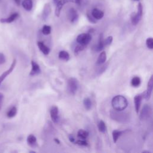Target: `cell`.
<instances>
[{
	"instance_id": "obj_1",
	"label": "cell",
	"mask_w": 153,
	"mask_h": 153,
	"mask_svg": "<svg viewBox=\"0 0 153 153\" xmlns=\"http://www.w3.org/2000/svg\"><path fill=\"white\" fill-rule=\"evenodd\" d=\"M111 105L114 110L122 111L127 107L128 101L124 96L122 95H117L112 98Z\"/></svg>"
},
{
	"instance_id": "obj_2",
	"label": "cell",
	"mask_w": 153,
	"mask_h": 153,
	"mask_svg": "<svg viewBox=\"0 0 153 153\" xmlns=\"http://www.w3.org/2000/svg\"><path fill=\"white\" fill-rule=\"evenodd\" d=\"M84 0H59V2L56 4V7L55 9V15L57 17H59L60 14V11L63 8V7L69 2H73L75 4H77L81 5L82 4Z\"/></svg>"
},
{
	"instance_id": "obj_3",
	"label": "cell",
	"mask_w": 153,
	"mask_h": 153,
	"mask_svg": "<svg viewBox=\"0 0 153 153\" xmlns=\"http://www.w3.org/2000/svg\"><path fill=\"white\" fill-rule=\"evenodd\" d=\"M143 14V7L141 3L137 4V11L136 13H133L131 16V21L133 25H136L140 20Z\"/></svg>"
},
{
	"instance_id": "obj_4",
	"label": "cell",
	"mask_w": 153,
	"mask_h": 153,
	"mask_svg": "<svg viewBox=\"0 0 153 153\" xmlns=\"http://www.w3.org/2000/svg\"><path fill=\"white\" fill-rule=\"evenodd\" d=\"M68 90L71 94L74 95L78 88V82L75 78L72 77L68 80Z\"/></svg>"
},
{
	"instance_id": "obj_5",
	"label": "cell",
	"mask_w": 153,
	"mask_h": 153,
	"mask_svg": "<svg viewBox=\"0 0 153 153\" xmlns=\"http://www.w3.org/2000/svg\"><path fill=\"white\" fill-rule=\"evenodd\" d=\"M152 114V108L151 107L147 104H145L142 109L140 111L139 114V118L141 120H148Z\"/></svg>"
},
{
	"instance_id": "obj_6",
	"label": "cell",
	"mask_w": 153,
	"mask_h": 153,
	"mask_svg": "<svg viewBox=\"0 0 153 153\" xmlns=\"http://www.w3.org/2000/svg\"><path fill=\"white\" fill-rule=\"evenodd\" d=\"M91 40V35L88 33H82L76 37V42L81 45H87Z\"/></svg>"
},
{
	"instance_id": "obj_7",
	"label": "cell",
	"mask_w": 153,
	"mask_h": 153,
	"mask_svg": "<svg viewBox=\"0 0 153 153\" xmlns=\"http://www.w3.org/2000/svg\"><path fill=\"white\" fill-rule=\"evenodd\" d=\"M152 87H153V76L152 75H151L148 81V82L147 84V89L144 95V97L146 100H148L151 96Z\"/></svg>"
},
{
	"instance_id": "obj_8",
	"label": "cell",
	"mask_w": 153,
	"mask_h": 153,
	"mask_svg": "<svg viewBox=\"0 0 153 153\" xmlns=\"http://www.w3.org/2000/svg\"><path fill=\"white\" fill-rule=\"evenodd\" d=\"M16 62H17L16 60V59H14V60L13 61V62H12V63H11L10 67L9 68V69H8V70L5 71L3 74H2L0 75V85H1V84L2 83V82L4 80V79H5L10 74H11V73L13 72V69H14V68H15V66H16Z\"/></svg>"
},
{
	"instance_id": "obj_9",
	"label": "cell",
	"mask_w": 153,
	"mask_h": 153,
	"mask_svg": "<svg viewBox=\"0 0 153 153\" xmlns=\"http://www.w3.org/2000/svg\"><path fill=\"white\" fill-rule=\"evenodd\" d=\"M50 117H51V120L54 123H57L59 119L58 108L56 106H53L50 109Z\"/></svg>"
},
{
	"instance_id": "obj_10",
	"label": "cell",
	"mask_w": 153,
	"mask_h": 153,
	"mask_svg": "<svg viewBox=\"0 0 153 153\" xmlns=\"http://www.w3.org/2000/svg\"><path fill=\"white\" fill-rule=\"evenodd\" d=\"M68 17L72 23H75L78 19V14L76 10L74 8H71L68 11Z\"/></svg>"
},
{
	"instance_id": "obj_11",
	"label": "cell",
	"mask_w": 153,
	"mask_h": 153,
	"mask_svg": "<svg viewBox=\"0 0 153 153\" xmlns=\"http://www.w3.org/2000/svg\"><path fill=\"white\" fill-rule=\"evenodd\" d=\"M31 66H32V69H31V71L29 74V75L30 76L36 75L41 73L40 67L35 61H33V60L31 61Z\"/></svg>"
},
{
	"instance_id": "obj_12",
	"label": "cell",
	"mask_w": 153,
	"mask_h": 153,
	"mask_svg": "<svg viewBox=\"0 0 153 153\" xmlns=\"http://www.w3.org/2000/svg\"><path fill=\"white\" fill-rule=\"evenodd\" d=\"M19 16V14L17 13H14L11 14L9 17L7 18H3L0 20V22L1 23H10L13 22L14 20H16Z\"/></svg>"
},
{
	"instance_id": "obj_13",
	"label": "cell",
	"mask_w": 153,
	"mask_h": 153,
	"mask_svg": "<svg viewBox=\"0 0 153 153\" xmlns=\"http://www.w3.org/2000/svg\"><path fill=\"white\" fill-rule=\"evenodd\" d=\"M124 115L125 114L123 113H118V111H117L111 112V117L114 120H117L120 122H121V120H123V121L125 120L124 119L126 118H125Z\"/></svg>"
},
{
	"instance_id": "obj_14",
	"label": "cell",
	"mask_w": 153,
	"mask_h": 153,
	"mask_svg": "<svg viewBox=\"0 0 153 153\" xmlns=\"http://www.w3.org/2000/svg\"><path fill=\"white\" fill-rule=\"evenodd\" d=\"M143 96L141 94H137L134 96V108L137 114L139 113V111L140 107L141 102H142V99Z\"/></svg>"
},
{
	"instance_id": "obj_15",
	"label": "cell",
	"mask_w": 153,
	"mask_h": 153,
	"mask_svg": "<svg viewBox=\"0 0 153 153\" xmlns=\"http://www.w3.org/2000/svg\"><path fill=\"white\" fill-rule=\"evenodd\" d=\"M37 45H38L39 50L44 55H47L49 54V53L50 51V49L47 45H45L42 41H38L37 42Z\"/></svg>"
},
{
	"instance_id": "obj_16",
	"label": "cell",
	"mask_w": 153,
	"mask_h": 153,
	"mask_svg": "<svg viewBox=\"0 0 153 153\" xmlns=\"http://www.w3.org/2000/svg\"><path fill=\"white\" fill-rule=\"evenodd\" d=\"M91 16L96 19V20H100L103 18L104 16V13L97 8H94L91 11Z\"/></svg>"
},
{
	"instance_id": "obj_17",
	"label": "cell",
	"mask_w": 153,
	"mask_h": 153,
	"mask_svg": "<svg viewBox=\"0 0 153 153\" xmlns=\"http://www.w3.org/2000/svg\"><path fill=\"white\" fill-rule=\"evenodd\" d=\"M104 46H105V44H104V39H103V33H100L99 35L97 44L96 47V50L97 51H101L103 49Z\"/></svg>"
},
{
	"instance_id": "obj_18",
	"label": "cell",
	"mask_w": 153,
	"mask_h": 153,
	"mask_svg": "<svg viewBox=\"0 0 153 153\" xmlns=\"http://www.w3.org/2000/svg\"><path fill=\"white\" fill-rule=\"evenodd\" d=\"M27 142L31 147H35L37 145L36 138L33 134H29L27 137Z\"/></svg>"
},
{
	"instance_id": "obj_19",
	"label": "cell",
	"mask_w": 153,
	"mask_h": 153,
	"mask_svg": "<svg viewBox=\"0 0 153 153\" xmlns=\"http://www.w3.org/2000/svg\"><path fill=\"white\" fill-rule=\"evenodd\" d=\"M22 5L26 11H30L33 7V2L32 0H24L22 2Z\"/></svg>"
},
{
	"instance_id": "obj_20",
	"label": "cell",
	"mask_w": 153,
	"mask_h": 153,
	"mask_svg": "<svg viewBox=\"0 0 153 153\" xmlns=\"http://www.w3.org/2000/svg\"><path fill=\"white\" fill-rule=\"evenodd\" d=\"M106 60V54L105 51H102L98 56L97 60L96 61L97 65H102L105 62Z\"/></svg>"
},
{
	"instance_id": "obj_21",
	"label": "cell",
	"mask_w": 153,
	"mask_h": 153,
	"mask_svg": "<svg viewBox=\"0 0 153 153\" xmlns=\"http://www.w3.org/2000/svg\"><path fill=\"white\" fill-rule=\"evenodd\" d=\"M58 57H59V58L60 60H65V61H68V60H69V59H70L69 54L67 51H64V50L60 51L59 53Z\"/></svg>"
},
{
	"instance_id": "obj_22",
	"label": "cell",
	"mask_w": 153,
	"mask_h": 153,
	"mask_svg": "<svg viewBox=\"0 0 153 153\" xmlns=\"http://www.w3.org/2000/svg\"><path fill=\"white\" fill-rule=\"evenodd\" d=\"M88 132L83 129H79L77 133L78 137L81 139H86L88 136Z\"/></svg>"
},
{
	"instance_id": "obj_23",
	"label": "cell",
	"mask_w": 153,
	"mask_h": 153,
	"mask_svg": "<svg viewBox=\"0 0 153 153\" xmlns=\"http://www.w3.org/2000/svg\"><path fill=\"white\" fill-rule=\"evenodd\" d=\"M123 131H120L118 130H115L112 131V139L114 143H116L119 138V137L123 134Z\"/></svg>"
},
{
	"instance_id": "obj_24",
	"label": "cell",
	"mask_w": 153,
	"mask_h": 153,
	"mask_svg": "<svg viewBox=\"0 0 153 153\" xmlns=\"http://www.w3.org/2000/svg\"><path fill=\"white\" fill-rule=\"evenodd\" d=\"M141 83V79L139 76H134L131 80V85L134 87H137Z\"/></svg>"
},
{
	"instance_id": "obj_25",
	"label": "cell",
	"mask_w": 153,
	"mask_h": 153,
	"mask_svg": "<svg viewBox=\"0 0 153 153\" xmlns=\"http://www.w3.org/2000/svg\"><path fill=\"white\" fill-rule=\"evenodd\" d=\"M17 108L16 106L11 107L7 113V117L9 118H11L14 117V116H16V115L17 114Z\"/></svg>"
},
{
	"instance_id": "obj_26",
	"label": "cell",
	"mask_w": 153,
	"mask_h": 153,
	"mask_svg": "<svg viewBox=\"0 0 153 153\" xmlns=\"http://www.w3.org/2000/svg\"><path fill=\"white\" fill-rule=\"evenodd\" d=\"M83 105H84V108L87 110H90L92 106V103H91V99L88 97L84 98V99L83 100Z\"/></svg>"
},
{
	"instance_id": "obj_27",
	"label": "cell",
	"mask_w": 153,
	"mask_h": 153,
	"mask_svg": "<svg viewBox=\"0 0 153 153\" xmlns=\"http://www.w3.org/2000/svg\"><path fill=\"white\" fill-rule=\"evenodd\" d=\"M98 129L99 131L101 133H105L106 130V126L105 122L102 120H100L98 123Z\"/></svg>"
},
{
	"instance_id": "obj_28",
	"label": "cell",
	"mask_w": 153,
	"mask_h": 153,
	"mask_svg": "<svg viewBox=\"0 0 153 153\" xmlns=\"http://www.w3.org/2000/svg\"><path fill=\"white\" fill-rule=\"evenodd\" d=\"M50 13V6L49 4H46L43 11V17L45 19L49 15Z\"/></svg>"
},
{
	"instance_id": "obj_29",
	"label": "cell",
	"mask_w": 153,
	"mask_h": 153,
	"mask_svg": "<svg viewBox=\"0 0 153 153\" xmlns=\"http://www.w3.org/2000/svg\"><path fill=\"white\" fill-rule=\"evenodd\" d=\"M51 27L49 25H44L42 29V32L44 35H48L51 33Z\"/></svg>"
},
{
	"instance_id": "obj_30",
	"label": "cell",
	"mask_w": 153,
	"mask_h": 153,
	"mask_svg": "<svg viewBox=\"0 0 153 153\" xmlns=\"http://www.w3.org/2000/svg\"><path fill=\"white\" fill-rule=\"evenodd\" d=\"M85 45H81V44H79L76 45L74 49V53L75 54H78L79 52H81V51L84 50V48H85Z\"/></svg>"
},
{
	"instance_id": "obj_31",
	"label": "cell",
	"mask_w": 153,
	"mask_h": 153,
	"mask_svg": "<svg viewBox=\"0 0 153 153\" xmlns=\"http://www.w3.org/2000/svg\"><path fill=\"white\" fill-rule=\"evenodd\" d=\"M75 143V144H77L78 145L80 146H88V142L86 141L85 139H78L77 140L76 142H74Z\"/></svg>"
},
{
	"instance_id": "obj_32",
	"label": "cell",
	"mask_w": 153,
	"mask_h": 153,
	"mask_svg": "<svg viewBox=\"0 0 153 153\" xmlns=\"http://www.w3.org/2000/svg\"><path fill=\"white\" fill-rule=\"evenodd\" d=\"M146 44L148 48L152 49L153 48V39L151 37H149L146 40Z\"/></svg>"
},
{
	"instance_id": "obj_33",
	"label": "cell",
	"mask_w": 153,
	"mask_h": 153,
	"mask_svg": "<svg viewBox=\"0 0 153 153\" xmlns=\"http://www.w3.org/2000/svg\"><path fill=\"white\" fill-rule=\"evenodd\" d=\"M113 40V37L112 36H109L105 39H104V44L105 45H110Z\"/></svg>"
},
{
	"instance_id": "obj_34",
	"label": "cell",
	"mask_w": 153,
	"mask_h": 153,
	"mask_svg": "<svg viewBox=\"0 0 153 153\" xmlns=\"http://www.w3.org/2000/svg\"><path fill=\"white\" fill-rule=\"evenodd\" d=\"M108 63H107L103 65L102 66H101L98 71L99 74H101L102 73H103L106 69V68H108Z\"/></svg>"
},
{
	"instance_id": "obj_35",
	"label": "cell",
	"mask_w": 153,
	"mask_h": 153,
	"mask_svg": "<svg viewBox=\"0 0 153 153\" xmlns=\"http://www.w3.org/2000/svg\"><path fill=\"white\" fill-rule=\"evenodd\" d=\"M87 18L88 19V20L90 21V22L92 23H96V20L91 16V14H87Z\"/></svg>"
},
{
	"instance_id": "obj_36",
	"label": "cell",
	"mask_w": 153,
	"mask_h": 153,
	"mask_svg": "<svg viewBox=\"0 0 153 153\" xmlns=\"http://www.w3.org/2000/svg\"><path fill=\"white\" fill-rule=\"evenodd\" d=\"M5 57L4 54L2 53H0V65L5 63Z\"/></svg>"
},
{
	"instance_id": "obj_37",
	"label": "cell",
	"mask_w": 153,
	"mask_h": 153,
	"mask_svg": "<svg viewBox=\"0 0 153 153\" xmlns=\"http://www.w3.org/2000/svg\"><path fill=\"white\" fill-rule=\"evenodd\" d=\"M4 100V94L0 92V111L1 110L2 106V102Z\"/></svg>"
},
{
	"instance_id": "obj_38",
	"label": "cell",
	"mask_w": 153,
	"mask_h": 153,
	"mask_svg": "<svg viewBox=\"0 0 153 153\" xmlns=\"http://www.w3.org/2000/svg\"><path fill=\"white\" fill-rule=\"evenodd\" d=\"M69 140L71 142L74 143L75 142V138L74 137V136L72 135H70L69 136Z\"/></svg>"
},
{
	"instance_id": "obj_39",
	"label": "cell",
	"mask_w": 153,
	"mask_h": 153,
	"mask_svg": "<svg viewBox=\"0 0 153 153\" xmlns=\"http://www.w3.org/2000/svg\"><path fill=\"white\" fill-rule=\"evenodd\" d=\"M54 140L56 142V143H57V144H60V141H59V140L58 139H57V138H54Z\"/></svg>"
},
{
	"instance_id": "obj_40",
	"label": "cell",
	"mask_w": 153,
	"mask_h": 153,
	"mask_svg": "<svg viewBox=\"0 0 153 153\" xmlns=\"http://www.w3.org/2000/svg\"><path fill=\"white\" fill-rule=\"evenodd\" d=\"M14 1H15L16 4L17 5H20V0H14Z\"/></svg>"
},
{
	"instance_id": "obj_41",
	"label": "cell",
	"mask_w": 153,
	"mask_h": 153,
	"mask_svg": "<svg viewBox=\"0 0 153 153\" xmlns=\"http://www.w3.org/2000/svg\"><path fill=\"white\" fill-rule=\"evenodd\" d=\"M59 0H53V2H54V4H57V3L59 2Z\"/></svg>"
},
{
	"instance_id": "obj_42",
	"label": "cell",
	"mask_w": 153,
	"mask_h": 153,
	"mask_svg": "<svg viewBox=\"0 0 153 153\" xmlns=\"http://www.w3.org/2000/svg\"><path fill=\"white\" fill-rule=\"evenodd\" d=\"M135 1H139V0H135Z\"/></svg>"
}]
</instances>
